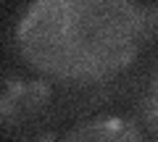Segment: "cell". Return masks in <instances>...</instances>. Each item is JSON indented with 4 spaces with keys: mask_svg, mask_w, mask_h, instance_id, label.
<instances>
[{
    "mask_svg": "<svg viewBox=\"0 0 158 142\" xmlns=\"http://www.w3.org/2000/svg\"><path fill=\"white\" fill-rule=\"evenodd\" d=\"M63 142H142L140 132L121 119H103L79 126Z\"/></svg>",
    "mask_w": 158,
    "mask_h": 142,
    "instance_id": "obj_3",
    "label": "cell"
},
{
    "mask_svg": "<svg viewBox=\"0 0 158 142\" xmlns=\"http://www.w3.org/2000/svg\"><path fill=\"white\" fill-rule=\"evenodd\" d=\"M145 113H148V119H150V124L158 129V74H156V79H153L150 90H148V97H145Z\"/></svg>",
    "mask_w": 158,
    "mask_h": 142,
    "instance_id": "obj_4",
    "label": "cell"
},
{
    "mask_svg": "<svg viewBox=\"0 0 158 142\" xmlns=\"http://www.w3.org/2000/svg\"><path fill=\"white\" fill-rule=\"evenodd\" d=\"M145 18L132 0H34L19 24V47L40 71L87 82L135 58Z\"/></svg>",
    "mask_w": 158,
    "mask_h": 142,
    "instance_id": "obj_1",
    "label": "cell"
},
{
    "mask_svg": "<svg viewBox=\"0 0 158 142\" xmlns=\"http://www.w3.org/2000/svg\"><path fill=\"white\" fill-rule=\"evenodd\" d=\"M48 105L50 87L45 82H16L0 97V121L16 132V137L34 134L42 132L40 121L45 119Z\"/></svg>",
    "mask_w": 158,
    "mask_h": 142,
    "instance_id": "obj_2",
    "label": "cell"
}]
</instances>
